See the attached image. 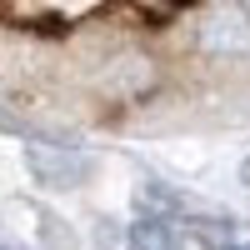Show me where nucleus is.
<instances>
[{
    "mask_svg": "<svg viewBox=\"0 0 250 250\" xmlns=\"http://www.w3.org/2000/svg\"><path fill=\"white\" fill-rule=\"evenodd\" d=\"M200 45L215 55H250V15L240 5H220L200 25Z\"/></svg>",
    "mask_w": 250,
    "mask_h": 250,
    "instance_id": "1",
    "label": "nucleus"
},
{
    "mask_svg": "<svg viewBox=\"0 0 250 250\" xmlns=\"http://www.w3.org/2000/svg\"><path fill=\"white\" fill-rule=\"evenodd\" d=\"M240 180H245V185H250V160H245V170H240Z\"/></svg>",
    "mask_w": 250,
    "mask_h": 250,
    "instance_id": "6",
    "label": "nucleus"
},
{
    "mask_svg": "<svg viewBox=\"0 0 250 250\" xmlns=\"http://www.w3.org/2000/svg\"><path fill=\"white\" fill-rule=\"evenodd\" d=\"M125 245L130 250H185V240H180V230L170 220H135Z\"/></svg>",
    "mask_w": 250,
    "mask_h": 250,
    "instance_id": "3",
    "label": "nucleus"
},
{
    "mask_svg": "<svg viewBox=\"0 0 250 250\" xmlns=\"http://www.w3.org/2000/svg\"><path fill=\"white\" fill-rule=\"evenodd\" d=\"M130 5H140V10H155V5H160V0H130Z\"/></svg>",
    "mask_w": 250,
    "mask_h": 250,
    "instance_id": "5",
    "label": "nucleus"
},
{
    "mask_svg": "<svg viewBox=\"0 0 250 250\" xmlns=\"http://www.w3.org/2000/svg\"><path fill=\"white\" fill-rule=\"evenodd\" d=\"M220 250H250V240H245V235H235V230H230V240H225V245H220Z\"/></svg>",
    "mask_w": 250,
    "mask_h": 250,
    "instance_id": "4",
    "label": "nucleus"
},
{
    "mask_svg": "<svg viewBox=\"0 0 250 250\" xmlns=\"http://www.w3.org/2000/svg\"><path fill=\"white\" fill-rule=\"evenodd\" d=\"M30 170L45 180V185H60V190H70V185L85 180V155H75V150H60V145H30Z\"/></svg>",
    "mask_w": 250,
    "mask_h": 250,
    "instance_id": "2",
    "label": "nucleus"
}]
</instances>
